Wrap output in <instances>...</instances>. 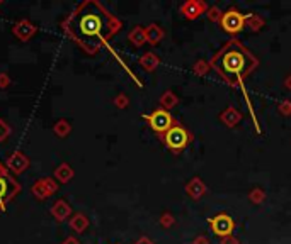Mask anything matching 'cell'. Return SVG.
I'll return each mask as SVG.
<instances>
[{
	"label": "cell",
	"instance_id": "cell-33",
	"mask_svg": "<svg viewBox=\"0 0 291 244\" xmlns=\"http://www.w3.org/2000/svg\"><path fill=\"white\" fill-rule=\"evenodd\" d=\"M193 244H211V242H209V239L206 236H198V237H194Z\"/></svg>",
	"mask_w": 291,
	"mask_h": 244
},
{
	"label": "cell",
	"instance_id": "cell-36",
	"mask_svg": "<svg viewBox=\"0 0 291 244\" xmlns=\"http://www.w3.org/2000/svg\"><path fill=\"white\" fill-rule=\"evenodd\" d=\"M9 175V170H7V166L4 165V163H0V176H6Z\"/></svg>",
	"mask_w": 291,
	"mask_h": 244
},
{
	"label": "cell",
	"instance_id": "cell-25",
	"mask_svg": "<svg viewBox=\"0 0 291 244\" xmlns=\"http://www.w3.org/2000/svg\"><path fill=\"white\" fill-rule=\"evenodd\" d=\"M206 16H208V19H209L211 22H220L222 17H223V12H222V9L218 7V6H213V7L208 9Z\"/></svg>",
	"mask_w": 291,
	"mask_h": 244
},
{
	"label": "cell",
	"instance_id": "cell-27",
	"mask_svg": "<svg viewBox=\"0 0 291 244\" xmlns=\"http://www.w3.org/2000/svg\"><path fill=\"white\" fill-rule=\"evenodd\" d=\"M174 222H175V219H174V215H172V214L164 212V214L160 215V226H162V227L169 229V227H172V226H174Z\"/></svg>",
	"mask_w": 291,
	"mask_h": 244
},
{
	"label": "cell",
	"instance_id": "cell-38",
	"mask_svg": "<svg viewBox=\"0 0 291 244\" xmlns=\"http://www.w3.org/2000/svg\"><path fill=\"white\" fill-rule=\"evenodd\" d=\"M0 6H2V0H0Z\"/></svg>",
	"mask_w": 291,
	"mask_h": 244
},
{
	"label": "cell",
	"instance_id": "cell-20",
	"mask_svg": "<svg viewBox=\"0 0 291 244\" xmlns=\"http://www.w3.org/2000/svg\"><path fill=\"white\" fill-rule=\"evenodd\" d=\"M53 132L58 137H66L71 132V124L66 121V119H60V121L53 126Z\"/></svg>",
	"mask_w": 291,
	"mask_h": 244
},
{
	"label": "cell",
	"instance_id": "cell-21",
	"mask_svg": "<svg viewBox=\"0 0 291 244\" xmlns=\"http://www.w3.org/2000/svg\"><path fill=\"white\" fill-rule=\"evenodd\" d=\"M179 102V99H177V95H175L174 92H165L164 95L160 97V105H162V109L164 111H167V109H174L175 105H177Z\"/></svg>",
	"mask_w": 291,
	"mask_h": 244
},
{
	"label": "cell",
	"instance_id": "cell-13",
	"mask_svg": "<svg viewBox=\"0 0 291 244\" xmlns=\"http://www.w3.org/2000/svg\"><path fill=\"white\" fill-rule=\"evenodd\" d=\"M220 121L225 124L227 127H235L238 122L242 121V114L237 111L233 105H228V107L220 114Z\"/></svg>",
	"mask_w": 291,
	"mask_h": 244
},
{
	"label": "cell",
	"instance_id": "cell-6",
	"mask_svg": "<svg viewBox=\"0 0 291 244\" xmlns=\"http://www.w3.org/2000/svg\"><path fill=\"white\" fill-rule=\"evenodd\" d=\"M19 190H21V186H19L17 180L14 176H0V212L6 210L7 204L19 193Z\"/></svg>",
	"mask_w": 291,
	"mask_h": 244
},
{
	"label": "cell",
	"instance_id": "cell-35",
	"mask_svg": "<svg viewBox=\"0 0 291 244\" xmlns=\"http://www.w3.org/2000/svg\"><path fill=\"white\" fill-rule=\"evenodd\" d=\"M63 244H80V242H79V239H77V237L70 236V237H66V239H65Z\"/></svg>",
	"mask_w": 291,
	"mask_h": 244
},
{
	"label": "cell",
	"instance_id": "cell-32",
	"mask_svg": "<svg viewBox=\"0 0 291 244\" xmlns=\"http://www.w3.org/2000/svg\"><path fill=\"white\" fill-rule=\"evenodd\" d=\"M220 244H240V242H238V239H237V237H235V236H233V234H232V236L222 237Z\"/></svg>",
	"mask_w": 291,
	"mask_h": 244
},
{
	"label": "cell",
	"instance_id": "cell-8",
	"mask_svg": "<svg viewBox=\"0 0 291 244\" xmlns=\"http://www.w3.org/2000/svg\"><path fill=\"white\" fill-rule=\"evenodd\" d=\"M208 9L209 7L203 0H188V2H184L183 6H180V14H183L186 19H189V21H196L201 14L208 12Z\"/></svg>",
	"mask_w": 291,
	"mask_h": 244
},
{
	"label": "cell",
	"instance_id": "cell-14",
	"mask_svg": "<svg viewBox=\"0 0 291 244\" xmlns=\"http://www.w3.org/2000/svg\"><path fill=\"white\" fill-rule=\"evenodd\" d=\"M53 178L60 183H68V181L74 178V168L68 165V163H61L58 168L55 170Z\"/></svg>",
	"mask_w": 291,
	"mask_h": 244
},
{
	"label": "cell",
	"instance_id": "cell-15",
	"mask_svg": "<svg viewBox=\"0 0 291 244\" xmlns=\"http://www.w3.org/2000/svg\"><path fill=\"white\" fill-rule=\"evenodd\" d=\"M145 34H147V42H150L152 46L159 44L162 41V37H164V31H162L160 26H157V24H150V26L145 27Z\"/></svg>",
	"mask_w": 291,
	"mask_h": 244
},
{
	"label": "cell",
	"instance_id": "cell-26",
	"mask_svg": "<svg viewBox=\"0 0 291 244\" xmlns=\"http://www.w3.org/2000/svg\"><path fill=\"white\" fill-rule=\"evenodd\" d=\"M43 181H45V186H46V190H48V195L56 193V190H58V181H56L55 178H51V176H48V178H43Z\"/></svg>",
	"mask_w": 291,
	"mask_h": 244
},
{
	"label": "cell",
	"instance_id": "cell-10",
	"mask_svg": "<svg viewBox=\"0 0 291 244\" xmlns=\"http://www.w3.org/2000/svg\"><path fill=\"white\" fill-rule=\"evenodd\" d=\"M36 31L38 27L31 21H27V19H21V21L16 22V26H14V36L19 37L21 41H29L31 37L36 34Z\"/></svg>",
	"mask_w": 291,
	"mask_h": 244
},
{
	"label": "cell",
	"instance_id": "cell-34",
	"mask_svg": "<svg viewBox=\"0 0 291 244\" xmlns=\"http://www.w3.org/2000/svg\"><path fill=\"white\" fill-rule=\"evenodd\" d=\"M135 244H155V242L152 241V239H149V237H145V236H143V237L138 239V241H136Z\"/></svg>",
	"mask_w": 291,
	"mask_h": 244
},
{
	"label": "cell",
	"instance_id": "cell-4",
	"mask_svg": "<svg viewBox=\"0 0 291 244\" xmlns=\"http://www.w3.org/2000/svg\"><path fill=\"white\" fill-rule=\"evenodd\" d=\"M143 119H145V121L150 124V127L159 134L160 139H162V136H164V134L169 131L175 122H177L172 116H170V112L164 111V109H157V111H154L152 114L143 116Z\"/></svg>",
	"mask_w": 291,
	"mask_h": 244
},
{
	"label": "cell",
	"instance_id": "cell-37",
	"mask_svg": "<svg viewBox=\"0 0 291 244\" xmlns=\"http://www.w3.org/2000/svg\"><path fill=\"white\" fill-rule=\"evenodd\" d=\"M284 87H286V90H289V92H291V75H289V76H286V80H284Z\"/></svg>",
	"mask_w": 291,
	"mask_h": 244
},
{
	"label": "cell",
	"instance_id": "cell-7",
	"mask_svg": "<svg viewBox=\"0 0 291 244\" xmlns=\"http://www.w3.org/2000/svg\"><path fill=\"white\" fill-rule=\"evenodd\" d=\"M208 222H209L211 231L220 237L232 236L233 229H235V222H233V219L228 214H218V215H214V217L209 219Z\"/></svg>",
	"mask_w": 291,
	"mask_h": 244
},
{
	"label": "cell",
	"instance_id": "cell-2",
	"mask_svg": "<svg viewBox=\"0 0 291 244\" xmlns=\"http://www.w3.org/2000/svg\"><path fill=\"white\" fill-rule=\"evenodd\" d=\"M211 68L233 88H244V81L257 68L259 61L238 39H230L209 61Z\"/></svg>",
	"mask_w": 291,
	"mask_h": 244
},
{
	"label": "cell",
	"instance_id": "cell-22",
	"mask_svg": "<svg viewBox=\"0 0 291 244\" xmlns=\"http://www.w3.org/2000/svg\"><path fill=\"white\" fill-rule=\"evenodd\" d=\"M31 192H32V195H34L38 200H45V199L50 197V195H48L46 186H45V181H43V180H38L36 183L32 185Z\"/></svg>",
	"mask_w": 291,
	"mask_h": 244
},
{
	"label": "cell",
	"instance_id": "cell-17",
	"mask_svg": "<svg viewBox=\"0 0 291 244\" xmlns=\"http://www.w3.org/2000/svg\"><path fill=\"white\" fill-rule=\"evenodd\" d=\"M128 39L131 41V44H133V46L141 47V46L147 42L145 27H141V26H135V27H133V29L130 31V34H128Z\"/></svg>",
	"mask_w": 291,
	"mask_h": 244
},
{
	"label": "cell",
	"instance_id": "cell-24",
	"mask_svg": "<svg viewBox=\"0 0 291 244\" xmlns=\"http://www.w3.org/2000/svg\"><path fill=\"white\" fill-rule=\"evenodd\" d=\"M209 68H211V65H209L208 61L199 60V61H196V63H194L193 71H194V73H196L198 76H203V75H206V73H208Z\"/></svg>",
	"mask_w": 291,
	"mask_h": 244
},
{
	"label": "cell",
	"instance_id": "cell-23",
	"mask_svg": "<svg viewBox=\"0 0 291 244\" xmlns=\"http://www.w3.org/2000/svg\"><path fill=\"white\" fill-rule=\"evenodd\" d=\"M249 200H250L252 204L261 205V204L266 200V192H264V190H262V188H259V186H256V188H252V190H250Z\"/></svg>",
	"mask_w": 291,
	"mask_h": 244
},
{
	"label": "cell",
	"instance_id": "cell-18",
	"mask_svg": "<svg viewBox=\"0 0 291 244\" xmlns=\"http://www.w3.org/2000/svg\"><path fill=\"white\" fill-rule=\"evenodd\" d=\"M70 227H71V231H75V232H84L85 229L89 227V219H87V215L85 214H75L74 217H70Z\"/></svg>",
	"mask_w": 291,
	"mask_h": 244
},
{
	"label": "cell",
	"instance_id": "cell-9",
	"mask_svg": "<svg viewBox=\"0 0 291 244\" xmlns=\"http://www.w3.org/2000/svg\"><path fill=\"white\" fill-rule=\"evenodd\" d=\"M6 166L11 173L19 175V173H22V171H26L27 168H29V158H27L26 155H22L21 151H14L12 155L7 158Z\"/></svg>",
	"mask_w": 291,
	"mask_h": 244
},
{
	"label": "cell",
	"instance_id": "cell-11",
	"mask_svg": "<svg viewBox=\"0 0 291 244\" xmlns=\"http://www.w3.org/2000/svg\"><path fill=\"white\" fill-rule=\"evenodd\" d=\"M186 193H188L191 199L199 200L204 193H206V185L203 183V180H201V178L194 176V178H193V180H189V183L186 185Z\"/></svg>",
	"mask_w": 291,
	"mask_h": 244
},
{
	"label": "cell",
	"instance_id": "cell-1",
	"mask_svg": "<svg viewBox=\"0 0 291 244\" xmlns=\"http://www.w3.org/2000/svg\"><path fill=\"white\" fill-rule=\"evenodd\" d=\"M121 29V22L99 2H84L65 22V31L89 55H94Z\"/></svg>",
	"mask_w": 291,
	"mask_h": 244
},
{
	"label": "cell",
	"instance_id": "cell-29",
	"mask_svg": "<svg viewBox=\"0 0 291 244\" xmlns=\"http://www.w3.org/2000/svg\"><path fill=\"white\" fill-rule=\"evenodd\" d=\"M114 105H116L118 109H126L128 105H130V99H128V95L125 93H119L116 95V99H114Z\"/></svg>",
	"mask_w": 291,
	"mask_h": 244
},
{
	"label": "cell",
	"instance_id": "cell-5",
	"mask_svg": "<svg viewBox=\"0 0 291 244\" xmlns=\"http://www.w3.org/2000/svg\"><path fill=\"white\" fill-rule=\"evenodd\" d=\"M220 26L228 34H238L245 27V16L238 12L237 9H228L227 12H223Z\"/></svg>",
	"mask_w": 291,
	"mask_h": 244
},
{
	"label": "cell",
	"instance_id": "cell-3",
	"mask_svg": "<svg viewBox=\"0 0 291 244\" xmlns=\"http://www.w3.org/2000/svg\"><path fill=\"white\" fill-rule=\"evenodd\" d=\"M162 141H164V144L172 153H180L188 148L191 141H193V136H191V132L183 126V124L175 122L174 126L162 136Z\"/></svg>",
	"mask_w": 291,
	"mask_h": 244
},
{
	"label": "cell",
	"instance_id": "cell-16",
	"mask_svg": "<svg viewBox=\"0 0 291 244\" xmlns=\"http://www.w3.org/2000/svg\"><path fill=\"white\" fill-rule=\"evenodd\" d=\"M159 65H160V58L152 51L145 53V55L140 58V66L145 71H154V70H157V66Z\"/></svg>",
	"mask_w": 291,
	"mask_h": 244
},
{
	"label": "cell",
	"instance_id": "cell-19",
	"mask_svg": "<svg viewBox=\"0 0 291 244\" xmlns=\"http://www.w3.org/2000/svg\"><path fill=\"white\" fill-rule=\"evenodd\" d=\"M245 26L249 27L252 32H257V31H261L262 27L266 26V21L259 16V14H247V16H245Z\"/></svg>",
	"mask_w": 291,
	"mask_h": 244
},
{
	"label": "cell",
	"instance_id": "cell-12",
	"mask_svg": "<svg viewBox=\"0 0 291 244\" xmlns=\"http://www.w3.org/2000/svg\"><path fill=\"white\" fill-rule=\"evenodd\" d=\"M51 215L55 217V221L63 222V221H66V217L71 215V207L66 200L60 199V200H56V204L51 207Z\"/></svg>",
	"mask_w": 291,
	"mask_h": 244
},
{
	"label": "cell",
	"instance_id": "cell-28",
	"mask_svg": "<svg viewBox=\"0 0 291 244\" xmlns=\"http://www.w3.org/2000/svg\"><path fill=\"white\" fill-rule=\"evenodd\" d=\"M9 136H11V126L4 119H0V142L6 141Z\"/></svg>",
	"mask_w": 291,
	"mask_h": 244
},
{
	"label": "cell",
	"instance_id": "cell-31",
	"mask_svg": "<svg viewBox=\"0 0 291 244\" xmlns=\"http://www.w3.org/2000/svg\"><path fill=\"white\" fill-rule=\"evenodd\" d=\"M11 83H12L11 76H9L7 73H0V88H7Z\"/></svg>",
	"mask_w": 291,
	"mask_h": 244
},
{
	"label": "cell",
	"instance_id": "cell-30",
	"mask_svg": "<svg viewBox=\"0 0 291 244\" xmlns=\"http://www.w3.org/2000/svg\"><path fill=\"white\" fill-rule=\"evenodd\" d=\"M279 112L283 114V116H291V102L289 100H283V102L279 104Z\"/></svg>",
	"mask_w": 291,
	"mask_h": 244
}]
</instances>
